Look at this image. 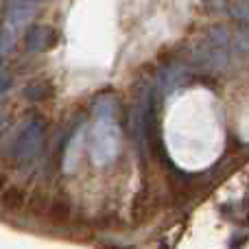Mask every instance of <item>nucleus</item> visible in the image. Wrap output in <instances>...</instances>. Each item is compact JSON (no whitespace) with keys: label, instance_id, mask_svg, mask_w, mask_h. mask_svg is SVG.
<instances>
[{"label":"nucleus","instance_id":"obj_3","mask_svg":"<svg viewBox=\"0 0 249 249\" xmlns=\"http://www.w3.org/2000/svg\"><path fill=\"white\" fill-rule=\"evenodd\" d=\"M55 42H57V35H55V31L48 29V26L33 29L29 35H26V46H29V51H33V53L46 51V48H51Z\"/></svg>","mask_w":249,"mask_h":249},{"label":"nucleus","instance_id":"obj_8","mask_svg":"<svg viewBox=\"0 0 249 249\" xmlns=\"http://www.w3.org/2000/svg\"><path fill=\"white\" fill-rule=\"evenodd\" d=\"M0 121H2V112H0Z\"/></svg>","mask_w":249,"mask_h":249},{"label":"nucleus","instance_id":"obj_1","mask_svg":"<svg viewBox=\"0 0 249 249\" xmlns=\"http://www.w3.org/2000/svg\"><path fill=\"white\" fill-rule=\"evenodd\" d=\"M42 138H44V124L39 121H31L20 129L16 142L11 146V155L20 164H26L35 160L42 151Z\"/></svg>","mask_w":249,"mask_h":249},{"label":"nucleus","instance_id":"obj_6","mask_svg":"<svg viewBox=\"0 0 249 249\" xmlns=\"http://www.w3.org/2000/svg\"><path fill=\"white\" fill-rule=\"evenodd\" d=\"M9 83H11V77H9V72L2 68V66H0V94H2V92L9 88Z\"/></svg>","mask_w":249,"mask_h":249},{"label":"nucleus","instance_id":"obj_7","mask_svg":"<svg viewBox=\"0 0 249 249\" xmlns=\"http://www.w3.org/2000/svg\"><path fill=\"white\" fill-rule=\"evenodd\" d=\"M2 184H4V177H2V175H0V188H2Z\"/></svg>","mask_w":249,"mask_h":249},{"label":"nucleus","instance_id":"obj_2","mask_svg":"<svg viewBox=\"0 0 249 249\" xmlns=\"http://www.w3.org/2000/svg\"><path fill=\"white\" fill-rule=\"evenodd\" d=\"M116 127L112 121H99L96 129V142H94V160L99 164H107L116 155L118 149V136Z\"/></svg>","mask_w":249,"mask_h":249},{"label":"nucleus","instance_id":"obj_5","mask_svg":"<svg viewBox=\"0 0 249 249\" xmlns=\"http://www.w3.org/2000/svg\"><path fill=\"white\" fill-rule=\"evenodd\" d=\"M22 199H24V193L18 188H9L7 193H4V203H7V206H18Z\"/></svg>","mask_w":249,"mask_h":249},{"label":"nucleus","instance_id":"obj_4","mask_svg":"<svg viewBox=\"0 0 249 249\" xmlns=\"http://www.w3.org/2000/svg\"><path fill=\"white\" fill-rule=\"evenodd\" d=\"M96 118L99 121H112L114 112H116V105H114L112 99H101L99 103H96Z\"/></svg>","mask_w":249,"mask_h":249}]
</instances>
